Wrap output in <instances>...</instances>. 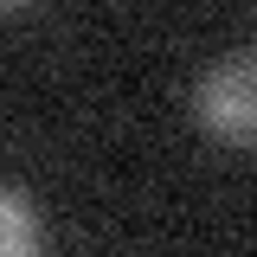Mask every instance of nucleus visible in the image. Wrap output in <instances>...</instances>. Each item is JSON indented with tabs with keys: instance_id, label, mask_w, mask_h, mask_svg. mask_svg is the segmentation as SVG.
Instances as JSON below:
<instances>
[{
	"instance_id": "1",
	"label": "nucleus",
	"mask_w": 257,
	"mask_h": 257,
	"mask_svg": "<svg viewBox=\"0 0 257 257\" xmlns=\"http://www.w3.org/2000/svg\"><path fill=\"white\" fill-rule=\"evenodd\" d=\"M193 116L206 135H219L231 148H251L257 142V52H231V58L212 64L193 90Z\"/></svg>"
},
{
	"instance_id": "2",
	"label": "nucleus",
	"mask_w": 257,
	"mask_h": 257,
	"mask_svg": "<svg viewBox=\"0 0 257 257\" xmlns=\"http://www.w3.org/2000/svg\"><path fill=\"white\" fill-rule=\"evenodd\" d=\"M39 244V219L20 193H0V257H20Z\"/></svg>"
},
{
	"instance_id": "3",
	"label": "nucleus",
	"mask_w": 257,
	"mask_h": 257,
	"mask_svg": "<svg viewBox=\"0 0 257 257\" xmlns=\"http://www.w3.org/2000/svg\"><path fill=\"white\" fill-rule=\"evenodd\" d=\"M13 7H32V0H0V13H13Z\"/></svg>"
}]
</instances>
